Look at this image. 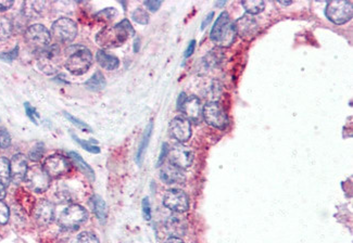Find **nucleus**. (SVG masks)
Wrapping results in <instances>:
<instances>
[{"mask_svg": "<svg viewBox=\"0 0 353 243\" xmlns=\"http://www.w3.org/2000/svg\"><path fill=\"white\" fill-rule=\"evenodd\" d=\"M135 31L127 20H123L114 26H108L101 30L96 36V43L105 49L116 48L123 45L129 36H133Z\"/></svg>", "mask_w": 353, "mask_h": 243, "instance_id": "f257e3e1", "label": "nucleus"}, {"mask_svg": "<svg viewBox=\"0 0 353 243\" xmlns=\"http://www.w3.org/2000/svg\"><path fill=\"white\" fill-rule=\"evenodd\" d=\"M236 35L234 22L230 20L226 11L222 12L211 30V40L221 48H228L234 44Z\"/></svg>", "mask_w": 353, "mask_h": 243, "instance_id": "f03ea898", "label": "nucleus"}, {"mask_svg": "<svg viewBox=\"0 0 353 243\" xmlns=\"http://www.w3.org/2000/svg\"><path fill=\"white\" fill-rule=\"evenodd\" d=\"M92 64V54L91 52L83 47L73 51L66 61L67 70L74 74V75H82L86 73Z\"/></svg>", "mask_w": 353, "mask_h": 243, "instance_id": "7ed1b4c3", "label": "nucleus"}, {"mask_svg": "<svg viewBox=\"0 0 353 243\" xmlns=\"http://www.w3.org/2000/svg\"><path fill=\"white\" fill-rule=\"evenodd\" d=\"M38 64L40 70L47 74V75H52L57 73L61 65V53L58 45H52L47 47V48L42 50L38 55Z\"/></svg>", "mask_w": 353, "mask_h": 243, "instance_id": "20e7f679", "label": "nucleus"}, {"mask_svg": "<svg viewBox=\"0 0 353 243\" xmlns=\"http://www.w3.org/2000/svg\"><path fill=\"white\" fill-rule=\"evenodd\" d=\"M51 34L44 25L35 24L25 32V40L33 50L41 52L49 47Z\"/></svg>", "mask_w": 353, "mask_h": 243, "instance_id": "39448f33", "label": "nucleus"}, {"mask_svg": "<svg viewBox=\"0 0 353 243\" xmlns=\"http://www.w3.org/2000/svg\"><path fill=\"white\" fill-rule=\"evenodd\" d=\"M87 217L88 214L84 208L77 204H73L60 214L58 221L63 228L74 229L84 224L87 220Z\"/></svg>", "mask_w": 353, "mask_h": 243, "instance_id": "423d86ee", "label": "nucleus"}, {"mask_svg": "<svg viewBox=\"0 0 353 243\" xmlns=\"http://www.w3.org/2000/svg\"><path fill=\"white\" fill-rule=\"evenodd\" d=\"M202 116L207 124L219 129H224L228 125V117L218 102H208L202 109Z\"/></svg>", "mask_w": 353, "mask_h": 243, "instance_id": "0eeeda50", "label": "nucleus"}, {"mask_svg": "<svg viewBox=\"0 0 353 243\" xmlns=\"http://www.w3.org/2000/svg\"><path fill=\"white\" fill-rule=\"evenodd\" d=\"M325 13L332 23L345 24L352 17V4L349 2H330L327 4Z\"/></svg>", "mask_w": 353, "mask_h": 243, "instance_id": "6e6552de", "label": "nucleus"}, {"mask_svg": "<svg viewBox=\"0 0 353 243\" xmlns=\"http://www.w3.org/2000/svg\"><path fill=\"white\" fill-rule=\"evenodd\" d=\"M51 35L58 42L70 43L75 39L77 35V26L71 18L61 17L52 24Z\"/></svg>", "mask_w": 353, "mask_h": 243, "instance_id": "1a4fd4ad", "label": "nucleus"}, {"mask_svg": "<svg viewBox=\"0 0 353 243\" xmlns=\"http://www.w3.org/2000/svg\"><path fill=\"white\" fill-rule=\"evenodd\" d=\"M29 188L35 192H45L49 188L50 177L43 167L35 165L27 170L25 179Z\"/></svg>", "mask_w": 353, "mask_h": 243, "instance_id": "9d476101", "label": "nucleus"}, {"mask_svg": "<svg viewBox=\"0 0 353 243\" xmlns=\"http://www.w3.org/2000/svg\"><path fill=\"white\" fill-rule=\"evenodd\" d=\"M163 204L175 213H184L189 209V198L181 189H170L164 194Z\"/></svg>", "mask_w": 353, "mask_h": 243, "instance_id": "9b49d317", "label": "nucleus"}, {"mask_svg": "<svg viewBox=\"0 0 353 243\" xmlns=\"http://www.w3.org/2000/svg\"><path fill=\"white\" fill-rule=\"evenodd\" d=\"M170 163L178 166L182 170L188 168L193 162V152L189 147H186L183 144H178L173 146L169 151Z\"/></svg>", "mask_w": 353, "mask_h": 243, "instance_id": "f8f14e48", "label": "nucleus"}, {"mask_svg": "<svg viewBox=\"0 0 353 243\" xmlns=\"http://www.w3.org/2000/svg\"><path fill=\"white\" fill-rule=\"evenodd\" d=\"M234 25L236 34L246 40L252 39L259 31V25L254 20V17L249 14H245L239 17Z\"/></svg>", "mask_w": 353, "mask_h": 243, "instance_id": "ddd939ff", "label": "nucleus"}, {"mask_svg": "<svg viewBox=\"0 0 353 243\" xmlns=\"http://www.w3.org/2000/svg\"><path fill=\"white\" fill-rule=\"evenodd\" d=\"M170 133L181 144L188 141L191 137V124L189 119L183 116L173 118L170 124Z\"/></svg>", "mask_w": 353, "mask_h": 243, "instance_id": "4468645a", "label": "nucleus"}, {"mask_svg": "<svg viewBox=\"0 0 353 243\" xmlns=\"http://www.w3.org/2000/svg\"><path fill=\"white\" fill-rule=\"evenodd\" d=\"M43 168L49 177H58L69 171L70 164L62 155H51L46 158Z\"/></svg>", "mask_w": 353, "mask_h": 243, "instance_id": "2eb2a0df", "label": "nucleus"}, {"mask_svg": "<svg viewBox=\"0 0 353 243\" xmlns=\"http://www.w3.org/2000/svg\"><path fill=\"white\" fill-rule=\"evenodd\" d=\"M179 109L183 112L186 118L193 121H198L202 115L201 102L196 96L186 97Z\"/></svg>", "mask_w": 353, "mask_h": 243, "instance_id": "dca6fc26", "label": "nucleus"}, {"mask_svg": "<svg viewBox=\"0 0 353 243\" xmlns=\"http://www.w3.org/2000/svg\"><path fill=\"white\" fill-rule=\"evenodd\" d=\"M11 179L14 184H20L25 179V176L29 170L27 160L23 154H16L12 157L10 162Z\"/></svg>", "mask_w": 353, "mask_h": 243, "instance_id": "f3484780", "label": "nucleus"}, {"mask_svg": "<svg viewBox=\"0 0 353 243\" xmlns=\"http://www.w3.org/2000/svg\"><path fill=\"white\" fill-rule=\"evenodd\" d=\"M54 217L53 204L47 200H41L35 208V219L40 225H48Z\"/></svg>", "mask_w": 353, "mask_h": 243, "instance_id": "a211bd4d", "label": "nucleus"}, {"mask_svg": "<svg viewBox=\"0 0 353 243\" xmlns=\"http://www.w3.org/2000/svg\"><path fill=\"white\" fill-rule=\"evenodd\" d=\"M161 179L169 185L173 184H183L185 181V175L183 170L178 166H175L171 163L165 164L160 173Z\"/></svg>", "mask_w": 353, "mask_h": 243, "instance_id": "6ab92c4d", "label": "nucleus"}, {"mask_svg": "<svg viewBox=\"0 0 353 243\" xmlns=\"http://www.w3.org/2000/svg\"><path fill=\"white\" fill-rule=\"evenodd\" d=\"M165 227L172 237L180 238V236L185 235L187 224H186L185 218L181 216L180 213H176L166 219Z\"/></svg>", "mask_w": 353, "mask_h": 243, "instance_id": "aec40b11", "label": "nucleus"}, {"mask_svg": "<svg viewBox=\"0 0 353 243\" xmlns=\"http://www.w3.org/2000/svg\"><path fill=\"white\" fill-rule=\"evenodd\" d=\"M45 2H25L23 4L22 11L25 16L30 18H38L45 11Z\"/></svg>", "mask_w": 353, "mask_h": 243, "instance_id": "412c9836", "label": "nucleus"}, {"mask_svg": "<svg viewBox=\"0 0 353 243\" xmlns=\"http://www.w3.org/2000/svg\"><path fill=\"white\" fill-rule=\"evenodd\" d=\"M96 58H97V61H98L100 67L106 69V70H109V71L117 69L119 65H120V60L116 57H114V55H112V54H109V53L105 52L104 50H99L97 52Z\"/></svg>", "mask_w": 353, "mask_h": 243, "instance_id": "4be33fe9", "label": "nucleus"}, {"mask_svg": "<svg viewBox=\"0 0 353 243\" xmlns=\"http://www.w3.org/2000/svg\"><path fill=\"white\" fill-rule=\"evenodd\" d=\"M152 129H153V123L151 121V123L147 126L142 141H141V144H139V148H138L137 155H136V161L138 164H142L143 157H144L145 152L147 150V147H148V145H149V141H150Z\"/></svg>", "mask_w": 353, "mask_h": 243, "instance_id": "5701e85b", "label": "nucleus"}, {"mask_svg": "<svg viewBox=\"0 0 353 243\" xmlns=\"http://www.w3.org/2000/svg\"><path fill=\"white\" fill-rule=\"evenodd\" d=\"M91 204L98 219L105 220L107 217V205L104 199L99 197V195H94V197L91 198Z\"/></svg>", "mask_w": 353, "mask_h": 243, "instance_id": "b1692460", "label": "nucleus"}, {"mask_svg": "<svg viewBox=\"0 0 353 243\" xmlns=\"http://www.w3.org/2000/svg\"><path fill=\"white\" fill-rule=\"evenodd\" d=\"M85 85L88 89L90 90H94V91H98L104 89L106 87V79L104 74L101 72H96L94 75H92L86 83Z\"/></svg>", "mask_w": 353, "mask_h": 243, "instance_id": "393cba45", "label": "nucleus"}, {"mask_svg": "<svg viewBox=\"0 0 353 243\" xmlns=\"http://www.w3.org/2000/svg\"><path fill=\"white\" fill-rule=\"evenodd\" d=\"M241 6L245 8L247 14L254 15L264 10L265 3L261 2V0H249V2H241Z\"/></svg>", "mask_w": 353, "mask_h": 243, "instance_id": "a878e982", "label": "nucleus"}, {"mask_svg": "<svg viewBox=\"0 0 353 243\" xmlns=\"http://www.w3.org/2000/svg\"><path fill=\"white\" fill-rule=\"evenodd\" d=\"M11 180V170L10 162L6 157H0V184L5 187L9 185Z\"/></svg>", "mask_w": 353, "mask_h": 243, "instance_id": "bb28decb", "label": "nucleus"}, {"mask_svg": "<svg viewBox=\"0 0 353 243\" xmlns=\"http://www.w3.org/2000/svg\"><path fill=\"white\" fill-rule=\"evenodd\" d=\"M70 156L73 158L74 162H75L79 165V167L81 168V170L84 172V174H86L88 176V178L91 179V180H94V178H95L94 171L91 170V167L84 160H83L82 156L79 153L74 152V151L70 152Z\"/></svg>", "mask_w": 353, "mask_h": 243, "instance_id": "cd10ccee", "label": "nucleus"}, {"mask_svg": "<svg viewBox=\"0 0 353 243\" xmlns=\"http://www.w3.org/2000/svg\"><path fill=\"white\" fill-rule=\"evenodd\" d=\"M12 33V24L9 18L0 16V40H5L10 37Z\"/></svg>", "mask_w": 353, "mask_h": 243, "instance_id": "c85d7f7f", "label": "nucleus"}, {"mask_svg": "<svg viewBox=\"0 0 353 243\" xmlns=\"http://www.w3.org/2000/svg\"><path fill=\"white\" fill-rule=\"evenodd\" d=\"M132 17H133V20L138 24L146 25L149 23V14H148V12L143 8H137L136 10L132 13Z\"/></svg>", "mask_w": 353, "mask_h": 243, "instance_id": "c756f323", "label": "nucleus"}, {"mask_svg": "<svg viewBox=\"0 0 353 243\" xmlns=\"http://www.w3.org/2000/svg\"><path fill=\"white\" fill-rule=\"evenodd\" d=\"M71 243H99V240L94 233L82 232Z\"/></svg>", "mask_w": 353, "mask_h": 243, "instance_id": "7c9ffc66", "label": "nucleus"}, {"mask_svg": "<svg viewBox=\"0 0 353 243\" xmlns=\"http://www.w3.org/2000/svg\"><path fill=\"white\" fill-rule=\"evenodd\" d=\"M45 152V149H44V145L43 144H37L32 150L30 151V158L34 162L40 161L41 158L43 157Z\"/></svg>", "mask_w": 353, "mask_h": 243, "instance_id": "2f4dec72", "label": "nucleus"}, {"mask_svg": "<svg viewBox=\"0 0 353 243\" xmlns=\"http://www.w3.org/2000/svg\"><path fill=\"white\" fill-rule=\"evenodd\" d=\"M11 145V136L6 128L0 127V148L7 149Z\"/></svg>", "mask_w": 353, "mask_h": 243, "instance_id": "473e14b6", "label": "nucleus"}, {"mask_svg": "<svg viewBox=\"0 0 353 243\" xmlns=\"http://www.w3.org/2000/svg\"><path fill=\"white\" fill-rule=\"evenodd\" d=\"M72 136H73V138L75 139L76 141H77L83 148H84L85 150H87L88 152H90V153H99V152H100V148H99V147L91 145L90 143H87V141H83L82 139H80L77 136L73 135V134H72Z\"/></svg>", "mask_w": 353, "mask_h": 243, "instance_id": "72a5a7b5", "label": "nucleus"}, {"mask_svg": "<svg viewBox=\"0 0 353 243\" xmlns=\"http://www.w3.org/2000/svg\"><path fill=\"white\" fill-rule=\"evenodd\" d=\"M9 216H10V211L7 207V204L3 201H0V225H5L8 222Z\"/></svg>", "mask_w": 353, "mask_h": 243, "instance_id": "f704fd0d", "label": "nucleus"}, {"mask_svg": "<svg viewBox=\"0 0 353 243\" xmlns=\"http://www.w3.org/2000/svg\"><path fill=\"white\" fill-rule=\"evenodd\" d=\"M116 14H117V12L114 8H107V9H105V10L100 11L97 14V17L104 18V20H112V18H114V16Z\"/></svg>", "mask_w": 353, "mask_h": 243, "instance_id": "c9c22d12", "label": "nucleus"}, {"mask_svg": "<svg viewBox=\"0 0 353 243\" xmlns=\"http://www.w3.org/2000/svg\"><path fill=\"white\" fill-rule=\"evenodd\" d=\"M220 51H215V50H212L208 55H207V64H208V67H217V65H218V63H219V61H221V59H220V57H219V55H220V53H219Z\"/></svg>", "mask_w": 353, "mask_h": 243, "instance_id": "e433bc0d", "label": "nucleus"}, {"mask_svg": "<svg viewBox=\"0 0 353 243\" xmlns=\"http://www.w3.org/2000/svg\"><path fill=\"white\" fill-rule=\"evenodd\" d=\"M143 215H144V218L146 220L151 219V205H150V201L148 198H145L143 200Z\"/></svg>", "mask_w": 353, "mask_h": 243, "instance_id": "4c0bfd02", "label": "nucleus"}, {"mask_svg": "<svg viewBox=\"0 0 353 243\" xmlns=\"http://www.w3.org/2000/svg\"><path fill=\"white\" fill-rule=\"evenodd\" d=\"M24 107H25V110H26L27 116H29L32 119V121H34L35 124H37V120H38V118H40V114L37 113V111L32 106H30V104H25Z\"/></svg>", "mask_w": 353, "mask_h": 243, "instance_id": "58836bf2", "label": "nucleus"}, {"mask_svg": "<svg viewBox=\"0 0 353 243\" xmlns=\"http://www.w3.org/2000/svg\"><path fill=\"white\" fill-rule=\"evenodd\" d=\"M64 116H66L67 118H69V120L71 121V123H73L74 125H76V126H79V127H81L83 129H87L88 132H90V127L86 123H84V121L80 120L79 118H75L74 116H72L71 114L67 113V112H66V113H64Z\"/></svg>", "mask_w": 353, "mask_h": 243, "instance_id": "ea45409f", "label": "nucleus"}, {"mask_svg": "<svg viewBox=\"0 0 353 243\" xmlns=\"http://www.w3.org/2000/svg\"><path fill=\"white\" fill-rule=\"evenodd\" d=\"M17 54H18V47L16 46L12 51L5 52V53L0 54V59H3L5 61H7V62H11V61H13L17 57Z\"/></svg>", "mask_w": 353, "mask_h": 243, "instance_id": "a19ab883", "label": "nucleus"}, {"mask_svg": "<svg viewBox=\"0 0 353 243\" xmlns=\"http://www.w3.org/2000/svg\"><path fill=\"white\" fill-rule=\"evenodd\" d=\"M161 5L162 2H159V0H149V2H145V6L152 12H155L158 9L161 7Z\"/></svg>", "mask_w": 353, "mask_h": 243, "instance_id": "79ce46f5", "label": "nucleus"}, {"mask_svg": "<svg viewBox=\"0 0 353 243\" xmlns=\"http://www.w3.org/2000/svg\"><path fill=\"white\" fill-rule=\"evenodd\" d=\"M13 6V2L11 0H0V12L7 11Z\"/></svg>", "mask_w": 353, "mask_h": 243, "instance_id": "37998d69", "label": "nucleus"}, {"mask_svg": "<svg viewBox=\"0 0 353 243\" xmlns=\"http://www.w3.org/2000/svg\"><path fill=\"white\" fill-rule=\"evenodd\" d=\"M169 153V148H168V145L166 144H163L162 145V150H161V154H160V157H159V161H158V166H160L163 161H164V158L166 156V154Z\"/></svg>", "mask_w": 353, "mask_h": 243, "instance_id": "c03bdc74", "label": "nucleus"}, {"mask_svg": "<svg viewBox=\"0 0 353 243\" xmlns=\"http://www.w3.org/2000/svg\"><path fill=\"white\" fill-rule=\"evenodd\" d=\"M194 48H196V40H191L187 47V49H186V51H185V54H184L185 58L190 57V55L194 51Z\"/></svg>", "mask_w": 353, "mask_h": 243, "instance_id": "a18cd8bd", "label": "nucleus"}, {"mask_svg": "<svg viewBox=\"0 0 353 243\" xmlns=\"http://www.w3.org/2000/svg\"><path fill=\"white\" fill-rule=\"evenodd\" d=\"M213 16H214V12H210V13L207 15V17L204 18L203 22H202V24H201V30H202V31H203L204 29H206V27L211 23V21L213 20Z\"/></svg>", "mask_w": 353, "mask_h": 243, "instance_id": "49530a36", "label": "nucleus"}, {"mask_svg": "<svg viewBox=\"0 0 353 243\" xmlns=\"http://www.w3.org/2000/svg\"><path fill=\"white\" fill-rule=\"evenodd\" d=\"M164 243H184V241L178 237H171L166 240Z\"/></svg>", "mask_w": 353, "mask_h": 243, "instance_id": "de8ad7c7", "label": "nucleus"}, {"mask_svg": "<svg viewBox=\"0 0 353 243\" xmlns=\"http://www.w3.org/2000/svg\"><path fill=\"white\" fill-rule=\"evenodd\" d=\"M6 197V188L3 184H0V200H3Z\"/></svg>", "mask_w": 353, "mask_h": 243, "instance_id": "09e8293b", "label": "nucleus"}, {"mask_svg": "<svg viewBox=\"0 0 353 243\" xmlns=\"http://www.w3.org/2000/svg\"><path fill=\"white\" fill-rule=\"evenodd\" d=\"M138 45H139V39H137V40L135 42V48H134L135 52H137V51H138Z\"/></svg>", "mask_w": 353, "mask_h": 243, "instance_id": "8fccbe9b", "label": "nucleus"}, {"mask_svg": "<svg viewBox=\"0 0 353 243\" xmlns=\"http://www.w3.org/2000/svg\"><path fill=\"white\" fill-rule=\"evenodd\" d=\"M226 4V2H223V3H217V5L218 6H223V5H225Z\"/></svg>", "mask_w": 353, "mask_h": 243, "instance_id": "3c124183", "label": "nucleus"}, {"mask_svg": "<svg viewBox=\"0 0 353 243\" xmlns=\"http://www.w3.org/2000/svg\"><path fill=\"white\" fill-rule=\"evenodd\" d=\"M281 4H282V5H286V6H287V5H291V3H281Z\"/></svg>", "mask_w": 353, "mask_h": 243, "instance_id": "603ef678", "label": "nucleus"}]
</instances>
